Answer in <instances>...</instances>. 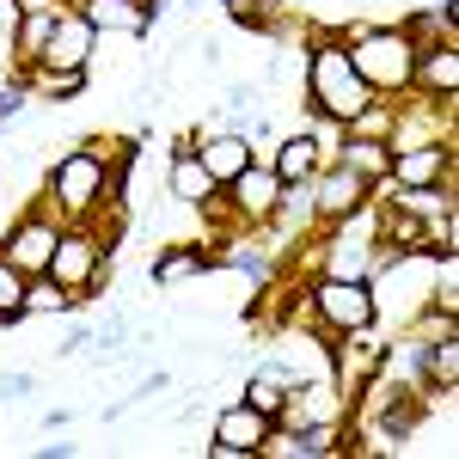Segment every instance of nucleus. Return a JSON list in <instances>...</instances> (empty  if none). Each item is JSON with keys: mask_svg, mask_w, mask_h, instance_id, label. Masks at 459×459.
I'll return each mask as SVG.
<instances>
[{"mask_svg": "<svg viewBox=\"0 0 459 459\" xmlns=\"http://www.w3.org/2000/svg\"><path fill=\"white\" fill-rule=\"evenodd\" d=\"M313 99L331 117H343L355 123L361 110H368V86H361V74L350 68V49H318L313 56Z\"/></svg>", "mask_w": 459, "mask_h": 459, "instance_id": "nucleus-1", "label": "nucleus"}, {"mask_svg": "<svg viewBox=\"0 0 459 459\" xmlns=\"http://www.w3.org/2000/svg\"><path fill=\"white\" fill-rule=\"evenodd\" d=\"M350 68L361 74V86H368V92H374V86H404V80H411V68H417L411 37H398V31L361 37V43L350 49Z\"/></svg>", "mask_w": 459, "mask_h": 459, "instance_id": "nucleus-2", "label": "nucleus"}, {"mask_svg": "<svg viewBox=\"0 0 459 459\" xmlns=\"http://www.w3.org/2000/svg\"><path fill=\"white\" fill-rule=\"evenodd\" d=\"M318 313L331 318L337 331H368L374 325V294L361 282H343V276H331V282H318Z\"/></svg>", "mask_w": 459, "mask_h": 459, "instance_id": "nucleus-3", "label": "nucleus"}, {"mask_svg": "<svg viewBox=\"0 0 459 459\" xmlns=\"http://www.w3.org/2000/svg\"><path fill=\"white\" fill-rule=\"evenodd\" d=\"M99 190H105V166H99L92 153H68V160L56 166V196H62L68 209L99 203Z\"/></svg>", "mask_w": 459, "mask_h": 459, "instance_id": "nucleus-4", "label": "nucleus"}, {"mask_svg": "<svg viewBox=\"0 0 459 459\" xmlns=\"http://www.w3.org/2000/svg\"><path fill=\"white\" fill-rule=\"evenodd\" d=\"M264 441H270V417L251 411V404L227 411V417L214 423V447H221V454H257Z\"/></svg>", "mask_w": 459, "mask_h": 459, "instance_id": "nucleus-5", "label": "nucleus"}, {"mask_svg": "<svg viewBox=\"0 0 459 459\" xmlns=\"http://www.w3.org/2000/svg\"><path fill=\"white\" fill-rule=\"evenodd\" d=\"M153 13H160L153 0H86L80 19H86L92 31H147Z\"/></svg>", "mask_w": 459, "mask_h": 459, "instance_id": "nucleus-6", "label": "nucleus"}, {"mask_svg": "<svg viewBox=\"0 0 459 459\" xmlns=\"http://www.w3.org/2000/svg\"><path fill=\"white\" fill-rule=\"evenodd\" d=\"M92 264H99V239H86V233H74V239H56L49 251V276L62 288H80L92 276Z\"/></svg>", "mask_w": 459, "mask_h": 459, "instance_id": "nucleus-7", "label": "nucleus"}, {"mask_svg": "<svg viewBox=\"0 0 459 459\" xmlns=\"http://www.w3.org/2000/svg\"><path fill=\"white\" fill-rule=\"evenodd\" d=\"M49 251H56V233H49L43 221H25V227L13 233V246H6V264H13V270H49Z\"/></svg>", "mask_w": 459, "mask_h": 459, "instance_id": "nucleus-8", "label": "nucleus"}, {"mask_svg": "<svg viewBox=\"0 0 459 459\" xmlns=\"http://www.w3.org/2000/svg\"><path fill=\"white\" fill-rule=\"evenodd\" d=\"M86 49H92V25L86 19H56V31H49V68H80L86 62Z\"/></svg>", "mask_w": 459, "mask_h": 459, "instance_id": "nucleus-9", "label": "nucleus"}, {"mask_svg": "<svg viewBox=\"0 0 459 459\" xmlns=\"http://www.w3.org/2000/svg\"><path fill=\"white\" fill-rule=\"evenodd\" d=\"M246 166H251V147L239 142V135H221V142L203 147V172H209L214 184H221V178H239Z\"/></svg>", "mask_w": 459, "mask_h": 459, "instance_id": "nucleus-10", "label": "nucleus"}, {"mask_svg": "<svg viewBox=\"0 0 459 459\" xmlns=\"http://www.w3.org/2000/svg\"><path fill=\"white\" fill-rule=\"evenodd\" d=\"M361 190H368V178L343 166V172H331L325 184H318V209L325 214H350L355 203H361Z\"/></svg>", "mask_w": 459, "mask_h": 459, "instance_id": "nucleus-11", "label": "nucleus"}, {"mask_svg": "<svg viewBox=\"0 0 459 459\" xmlns=\"http://www.w3.org/2000/svg\"><path fill=\"white\" fill-rule=\"evenodd\" d=\"M392 178L411 184V190L435 184V178H441V147H411V153H398V160H392Z\"/></svg>", "mask_w": 459, "mask_h": 459, "instance_id": "nucleus-12", "label": "nucleus"}, {"mask_svg": "<svg viewBox=\"0 0 459 459\" xmlns=\"http://www.w3.org/2000/svg\"><path fill=\"white\" fill-rule=\"evenodd\" d=\"M209 190H214V178L203 172V160H178L172 166V196L178 203H209Z\"/></svg>", "mask_w": 459, "mask_h": 459, "instance_id": "nucleus-13", "label": "nucleus"}, {"mask_svg": "<svg viewBox=\"0 0 459 459\" xmlns=\"http://www.w3.org/2000/svg\"><path fill=\"white\" fill-rule=\"evenodd\" d=\"M313 166H318V142H307V135H300V142H288L282 153H276V178H294V184H300V178H313Z\"/></svg>", "mask_w": 459, "mask_h": 459, "instance_id": "nucleus-14", "label": "nucleus"}, {"mask_svg": "<svg viewBox=\"0 0 459 459\" xmlns=\"http://www.w3.org/2000/svg\"><path fill=\"white\" fill-rule=\"evenodd\" d=\"M233 184H239V203H246V209H270V196L282 190V178H276V172H257V166H246Z\"/></svg>", "mask_w": 459, "mask_h": 459, "instance_id": "nucleus-15", "label": "nucleus"}, {"mask_svg": "<svg viewBox=\"0 0 459 459\" xmlns=\"http://www.w3.org/2000/svg\"><path fill=\"white\" fill-rule=\"evenodd\" d=\"M343 166L361 172V178H374V172H392V153L380 142H350V147H343Z\"/></svg>", "mask_w": 459, "mask_h": 459, "instance_id": "nucleus-16", "label": "nucleus"}, {"mask_svg": "<svg viewBox=\"0 0 459 459\" xmlns=\"http://www.w3.org/2000/svg\"><path fill=\"white\" fill-rule=\"evenodd\" d=\"M209 270V257L203 251H166L160 264H153V282H178V276H203Z\"/></svg>", "mask_w": 459, "mask_h": 459, "instance_id": "nucleus-17", "label": "nucleus"}, {"mask_svg": "<svg viewBox=\"0 0 459 459\" xmlns=\"http://www.w3.org/2000/svg\"><path fill=\"white\" fill-rule=\"evenodd\" d=\"M423 80L435 86V92H454V86H459V56H454V49H441V56H429Z\"/></svg>", "mask_w": 459, "mask_h": 459, "instance_id": "nucleus-18", "label": "nucleus"}, {"mask_svg": "<svg viewBox=\"0 0 459 459\" xmlns=\"http://www.w3.org/2000/svg\"><path fill=\"white\" fill-rule=\"evenodd\" d=\"M19 313H25V282H19L13 264H0V318H19Z\"/></svg>", "mask_w": 459, "mask_h": 459, "instance_id": "nucleus-19", "label": "nucleus"}, {"mask_svg": "<svg viewBox=\"0 0 459 459\" xmlns=\"http://www.w3.org/2000/svg\"><path fill=\"white\" fill-rule=\"evenodd\" d=\"M62 307H68L62 282H56V288H25V313H62Z\"/></svg>", "mask_w": 459, "mask_h": 459, "instance_id": "nucleus-20", "label": "nucleus"}, {"mask_svg": "<svg viewBox=\"0 0 459 459\" xmlns=\"http://www.w3.org/2000/svg\"><path fill=\"white\" fill-rule=\"evenodd\" d=\"M251 411L276 417V411H282V386H276V380H257V386H251Z\"/></svg>", "mask_w": 459, "mask_h": 459, "instance_id": "nucleus-21", "label": "nucleus"}, {"mask_svg": "<svg viewBox=\"0 0 459 459\" xmlns=\"http://www.w3.org/2000/svg\"><path fill=\"white\" fill-rule=\"evenodd\" d=\"M49 31H56V13H31V19H25V31H19V49H31V43H43Z\"/></svg>", "mask_w": 459, "mask_h": 459, "instance_id": "nucleus-22", "label": "nucleus"}, {"mask_svg": "<svg viewBox=\"0 0 459 459\" xmlns=\"http://www.w3.org/2000/svg\"><path fill=\"white\" fill-rule=\"evenodd\" d=\"M454 343H441V350H429V368H435V374H441V380H454Z\"/></svg>", "mask_w": 459, "mask_h": 459, "instance_id": "nucleus-23", "label": "nucleus"}, {"mask_svg": "<svg viewBox=\"0 0 459 459\" xmlns=\"http://www.w3.org/2000/svg\"><path fill=\"white\" fill-rule=\"evenodd\" d=\"M31 392V374H0V398H25Z\"/></svg>", "mask_w": 459, "mask_h": 459, "instance_id": "nucleus-24", "label": "nucleus"}, {"mask_svg": "<svg viewBox=\"0 0 459 459\" xmlns=\"http://www.w3.org/2000/svg\"><path fill=\"white\" fill-rule=\"evenodd\" d=\"M19 110V92H0V117H13Z\"/></svg>", "mask_w": 459, "mask_h": 459, "instance_id": "nucleus-25", "label": "nucleus"}]
</instances>
